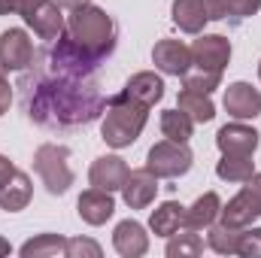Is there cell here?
Returning <instances> with one entry per match:
<instances>
[{"label": "cell", "instance_id": "obj_1", "mask_svg": "<svg viewBox=\"0 0 261 258\" xmlns=\"http://www.w3.org/2000/svg\"><path fill=\"white\" fill-rule=\"evenodd\" d=\"M21 88H24L28 116L43 128L88 125L107 110V100L91 76H64L46 70L37 79H24Z\"/></svg>", "mask_w": 261, "mask_h": 258}, {"label": "cell", "instance_id": "obj_2", "mask_svg": "<svg viewBox=\"0 0 261 258\" xmlns=\"http://www.w3.org/2000/svg\"><path fill=\"white\" fill-rule=\"evenodd\" d=\"M67 34L91 55L97 58H107L113 49H116V21L107 15V9L100 6H79V9H70V18H67Z\"/></svg>", "mask_w": 261, "mask_h": 258}, {"label": "cell", "instance_id": "obj_3", "mask_svg": "<svg viewBox=\"0 0 261 258\" xmlns=\"http://www.w3.org/2000/svg\"><path fill=\"white\" fill-rule=\"evenodd\" d=\"M146 119H149V107L130 100L125 94H116V97L107 100V116H103V125H100V137L107 140V146L125 149L143 134Z\"/></svg>", "mask_w": 261, "mask_h": 258}, {"label": "cell", "instance_id": "obj_4", "mask_svg": "<svg viewBox=\"0 0 261 258\" xmlns=\"http://www.w3.org/2000/svg\"><path fill=\"white\" fill-rule=\"evenodd\" d=\"M34 170L43 179L49 194H64L73 186V167H70V149L58 143H43L34 152Z\"/></svg>", "mask_w": 261, "mask_h": 258}, {"label": "cell", "instance_id": "obj_5", "mask_svg": "<svg viewBox=\"0 0 261 258\" xmlns=\"http://www.w3.org/2000/svg\"><path fill=\"white\" fill-rule=\"evenodd\" d=\"M192 161H195L192 149H189L186 143H173V140L155 143V146L149 149V155H146V167H149L158 179H176V176L189 173V170H192Z\"/></svg>", "mask_w": 261, "mask_h": 258}, {"label": "cell", "instance_id": "obj_6", "mask_svg": "<svg viewBox=\"0 0 261 258\" xmlns=\"http://www.w3.org/2000/svg\"><path fill=\"white\" fill-rule=\"evenodd\" d=\"M222 225L228 228H249L255 219H261V173H252L243 186V192L234 194L222 213H219Z\"/></svg>", "mask_w": 261, "mask_h": 258}, {"label": "cell", "instance_id": "obj_7", "mask_svg": "<svg viewBox=\"0 0 261 258\" xmlns=\"http://www.w3.org/2000/svg\"><path fill=\"white\" fill-rule=\"evenodd\" d=\"M231 61V40L222 34H200L192 46V64L200 70L222 73Z\"/></svg>", "mask_w": 261, "mask_h": 258}, {"label": "cell", "instance_id": "obj_8", "mask_svg": "<svg viewBox=\"0 0 261 258\" xmlns=\"http://www.w3.org/2000/svg\"><path fill=\"white\" fill-rule=\"evenodd\" d=\"M34 43L21 28H9L0 34V67L3 70H28L34 64Z\"/></svg>", "mask_w": 261, "mask_h": 258}, {"label": "cell", "instance_id": "obj_9", "mask_svg": "<svg viewBox=\"0 0 261 258\" xmlns=\"http://www.w3.org/2000/svg\"><path fill=\"white\" fill-rule=\"evenodd\" d=\"M24 24L34 28V34L40 40H58L61 34H67V21H64V12L55 0H40L28 15H24Z\"/></svg>", "mask_w": 261, "mask_h": 258}, {"label": "cell", "instance_id": "obj_10", "mask_svg": "<svg viewBox=\"0 0 261 258\" xmlns=\"http://www.w3.org/2000/svg\"><path fill=\"white\" fill-rule=\"evenodd\" d=\"M152 61L167 76H186L192 70V49L182 40H158L152 49Z\"/></svg>", "mask_w": 261, "mask_h": 258}, {"label": "cell", "instance_id": "obj_11", "mask_svg": "<svg viewBox=\"0 0 261 258\" xmlns=\"http://www.w3.org/2000/svg\"><path fill=\"white\" fill-rule=\"evenodd\" d=\"M216 146L222 155H255L258 149V131L243 125V122H231L222 125L216 134Z\"/></svg>", "mask_w": 261, "mask_h": 258}, {"label": "cell", "instance_id": "obj_12", "mask_svg": "<svg viewBox=\"0 0 261 258\" xmlns=\"http://www.w3.org/2000/svg\"><path fill=\"white\" fill-rule=\"evenodd\" d=\"M128 173L130 170H128V164H125V158H119V155H103V158H97V161L91 164L88 183H91L94 189H103V192H122Z\"/></svg>", "mask_w": 261, "mask_h": 258}, {"label": "cell", "instance_id": "obj_13", "mask_svg": "<svg viewBox=\"0 0 261 258\" xmlns=\"http://www.w3.org/2000/svg\"><path fill=\"white\" fill-rule=\"evenodd\" d=\"M225 110L228 116H234L237 122L255 119L261 113V91L252 88L249 82H234L225 88Z\"/></svg>", "mask_w": 261, "mask_h": 258}, {"label": "cell", "instance_id": "obj_14", "mask_svg": "<svg viewBox=\"0 0 261 258\" xmlns=\"http://www.w3.org/2000/svg\"><path fill=\"white\" fill-rule=\"evenodd\" d=\"M158 194V176L149 170V167H140V170H130L125 186H122V197L130 210H146Z\"/></svg>", "mask_w": 261, "mask_h": 258}, {"label": "cell", "instance_id": "obj_15", "mask_svg": "<svg viewBox=\"0 0 261 258\" xmlns=\"http://www.w3.org/2000/svg\"><path fill=\"white\" fill-rule=\"evenodd\" d=\"M76 210H79V219L88 222V225H103L107 219H113L116 213V200H113V192H103V189H88V192L79 194L76 200Z\"/></svg>", "mask_w": 261, "mask_h": 258}, {"label": "cell", "instance_id": "obj_16", "mask_svg": "<svg viewBox=\"0 0 261 258\" xmlns=\"http://www.w3.org/2000/svg\"><path fill=\"white\" fill-rule=\"evenodd\" d=\"M113 246H116V252L122 258H140V255H146V249H149V234H146V228L140 222L125 219L113 231Z\"/></svg>", "mask_w": 261, "mask_h": 258}, {"label": "cell", "instance_id": "obj_17", "mask_svg": "<svg viewBox=\"0 0 261 258\" xmlns=\"http://www.w3.org/2000/svg\"><path fill=\"white\" fill-rule=\"evenodd\" d=\"M122 94L152 110V107H155V104H158V100L164 97V79H161V76H155L152 70L134 73V76L128 79V85L122 88Z\"/></svg>", "mask_w": 261, "mask_h": 258}, {"label": "cell", "instance_id": "obj_18", "mask_svg": "<svg viewBox=\"0 0 261 258\" xmlns=\"http://www.w3.org/2000/svg\"><path fill=\"white\" fill-rule=\"evenodd\" d=\"M31 194H34L31 176L21 173V170H15V173L9 176V183L0 186V210H6V213H18V210H24V207L31 203Z\"/></svg>", "mask_w": 261, "mask_h": 258}, {"label": "cell", "instance_id": "obj_19", "mask_svg": "<svg viewBox=\"0 0 261 258\" xmlns=\"http://www.w3.org/2000/svg\"><path fill=\"white\" fill-rule=\"evenodd\" d=\"M219 213H222V200L216 192L200 194L192 207H186V228L192 231H203L210 228L213 222H219Z\"/></svg>", "mask_w": 261, "mask_h": 258}, {"label": "cell", "instance_id": "obj_20", "mask_svg": "<svg viewBox=\"0 0 261 258\" xmlns=\"http://www.w3.org/2000/svg\"><path fill=\"white\" fill-rule=\"evenodd\" d=\"M173 24L186 34H200L203 24L210 21L206 15V3L203 0H173Z\"/></svg>", "mask_w": 261, "mask_h": 258}, {"label": "cell", "instance_id": "obj_21", "mask_svg": "<svg viewBox=\"0 0 261 258\" xmlns=\"http://www.w3.org/2000/svg\"><path fill=\"white\" fill-rule=\"evenodd\" d=\"M149 228H152L158 237H170V234L182 231V228H186V207L176 203V200H164L158 210H152Z\"/></svg>", "mask_w": 261, "mask_h": 258}, {"label": "cell", "instance_id": "obj_22", "mask_svg": "<svg viewBox=\"0 0 261 258\" xmlns=\"http://www.w3.org/2000/svg\"><path fill=\"white\" fill-rule=\"evenodd\" d=\"M203 3H206L210 21H222V18L243 21L261 9V0H203Z\"/></svg>", "mask_w": 261, "mask_h": 258}, {"label": "cell", "instance_id": "obj_23", "mask_svg": "<svg viewBox=\"0 0 261 258\" xmlns=\"http://www.w3.org/2000/svg\"><path fill=\"white\" fill-rule=\"evenodd\" d=\"M176 107H179L192 122H200V125L213 122V116H216V107H213L210 94H200V91H192V88H182V91H179Z\"/></svg>", "mask_w": 261, "mask_h": 258}, {"label": "cell", "instance_id": "obj_24", "mask_svg": "<svg viewBox=\"0 0 261 258\" xmlns=\"http://www.w3.org/2000/svg\"><path fill=\"white\" fill-rule=\"evenodd\" d=\"M216 173L225 183H246L255 173V161L252 155H222V161L216 164Z\"/></svg>", "mask_w": 261, "mask_h": 258}, {"label": "cell", "instance_id": "obj_25", "mask_svg": "<svg viewBox=\"0 0 261 258\" xmlns=\"http://www.w3.org/2000/svg\"><path fill=\"white\" fill-rule=\"evenodd\" d=\"M192 131H195V122L176 107V110H164L161 113V134L173 143H189L192 140Z\"/></svg>", "mask_w": 261, "mask_h": 258}, {"label": "cell", "instance_id": "obj_26", "mask_svg": "<svg viewBox=\"0 0 261 258\" xmlns=\"http://www.w3.org/2000/svg\"><path fill=\"white\" fill-rule=\"evenodd\" d=\"M67 249V240L61 234H37L34 240H28L21 246V255L24 258H55V255H64Z\"/></svg>", "mask_w": 261, "mask_h": 258}, {"label": "cell", "instance_id": "obj_27", "mask_svg": "<svg viewBox=\"0 0 261 258\" xmlns=\"http://www.w3.org/2000/svg\"><path fill=\"white\" fill-rule=\"evenodd\" d=\"M240 231H243V228H228V225H222V222H213V225H210V234H206V243H210V249L219 252V255H237Z\"/></svg>", "mask_w": 261, "mask_h": 258}, {"label": "cell", "instance_id": "obj_28", "mask_svg": "<svg viewBox=\"0 0 261 258\" xmlns=\"http://www.w3.org/2000/svg\"><path fill=\"white\" fill-rule=\"evenodd\" d=\"M203 252V240L197 237L192 228H186L182 234H170V243H167V255L170 258H195Z\"/></svg>", "mask_w": 261, "mask_h": 258}, {"label": "cell", "instance_id": "obj_29", "mask_svg": "<svg viewBox=\"0 0 261 258\" xmlns=\"http://www.w3.org/2000/svg\"><path fill=\"white\" fill-rule=\"evenodd\" d=\"M182 88H192V91H200V94H213L219 85H222V73H216V70H189L186 76H182Z\"/></svg>", "mask_w": 261, "mask_h": 258}, {"label": "cell", "instance_id": "obj_30", "mask_svg": "<svg viewBox=\"0 0 261 258\" xmlns=\"http://www.w3.org/2000/svg\"><path fill=\"white\" fill-rule=\"evenodd\" d=\"M237 255H243V258H261V228H243V231H240Z\"/></svg>", "mask_w": 261, "mask_h": 258}, {"label": "cell", "instance_id": "obj_31", "mask_svg": "<svg viewBox=\"0 0 261 258\" xmlns=\"http://www.w3.org/2000/svg\"><path fill=\"white\" fill-rule=\"evenodd\" d=\"M67 258H100V246L88 237H73L67 240V249H64Z\"/></svg>", "mask_w": 261, "mask_h": 258}, {"label": "cell", "instance_id": "obj_32", "mask_svg": "<svg viewBox=\"0 0 261 258\" xmlns=\"http://www.w3.org/2000/svg\"><path fill=\"white\" fill-rule=\"evenodd\" d=\"M40 0H0V15H9V12H18L21 18L37 6Z\"/></svg>", "mask_w": 261, "mask_h": 258}, {"label": "cell", "instance_id": "obj_33", "mask_svg": "<svg viewBox=\"0 0 261 258\" xmlns=\"http://www.w3.org/2000/svg\"><path fill=\"white\" fill-rule=\"evenodd\" d=\"M9 104H12V85H9V79L3 76V67H0V116L9 110Z\"/></svg>", "mask_w": 261, "mask_h": 258}, {"label": "cell", "instance_id": "obj_34", "mask_svg": "<svg viewBox=\"0 0 261 258\" xmlns=\"http://www.w3.org/2000/svg\"><path fill=\"white\" fill-rule=\"evenodd\" d=\"M15 173V167H12V161L6 158V155H0V186L3 183H9V176Z\"/></svg>", "mask_w": 261, "mask_h": 258}, {"label": "cell", "instance_id": "obj_35", "mask_svg": "<svg viewBox=\"0 0 261 258\" xmlns=\"http://www.w3.org/2000/svg\"><path fill=\"white\" fill-rule=\"evenodd\" d=\"M61 9H79V6H85V3H91V0H55Z\"/></svg>", "mask_w": 261, "mask_h": 258}, {"label": "cell", "instance_id": "obj_36", "mask_svg": "<svg viewBox=\"0 0 261 258\" xmlns=\"http://www.w3.org/2000/svg\"><path fill=\"white\" fill-rule=\"evenodd\" d=\"M0 255H9V243H6L3 237H0Z\"/></svg>", "mask_w": 261, "mask_h": 258}, {"label": "cell", "instance_id": "obj_37", "mask_svg": "<svg viewBox=\"0 0 261 258\" xmlns=\"http://www.w3.org/2000/svg\"><path fill=\"white\" fill-rule=\"evenodd\" d=\"M258 76H261V61H258Z\"/></svg>", "mask_w": 261, "mask_h": 258}]
</instances>
